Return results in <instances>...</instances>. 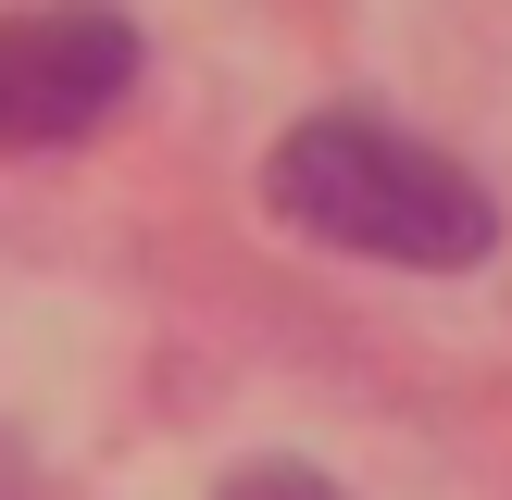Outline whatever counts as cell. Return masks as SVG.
<instances>
[{
	"instance_id": "obj_1",
	"label": "cell",
	"mask_w": 512,
	"mask_h": 500,
	"mask_svg": "<svg viewBox=\"0 0 512 500\" xmlns=\"http://www.w3.org/2000/svg\"><path fill=\"white\" fill-rule=\"evenodd\" d=\"M263 200L300 238L400 263V275H463V263L500 250V200L388 113H300L263 163Z\"/></svg>"
},
{
	"instance_id": "obj_2",
	"label": "cell",
	"mask_w": 512,
	"mask_h": 500,
	"mask_svg": "<svg viewBox=\"0 0 512 500\" xmlns=\"http://www.w3.org/2000/svg\"><path fill=\"white\" fill-rule=\"evenodd\" d=\"M138 88V25L100 0L0 13V150H63Z\"/></svg>"
},
{
	"instance_id": "obj_3",
	"label": "cell",
	"mask_w": 512,
	"mask_h": 500,
	"mask_svg": "<svg viewBox=\"0 0 512 500\" xmlns=\"http://www.w3.org/2000/svg\"><path fill=\"white\" fill-rule=\"evenodd\" d=\"M225 500H338V488H325L313 463H250V475H238Z\"/></svg>"
}]
</instances>
